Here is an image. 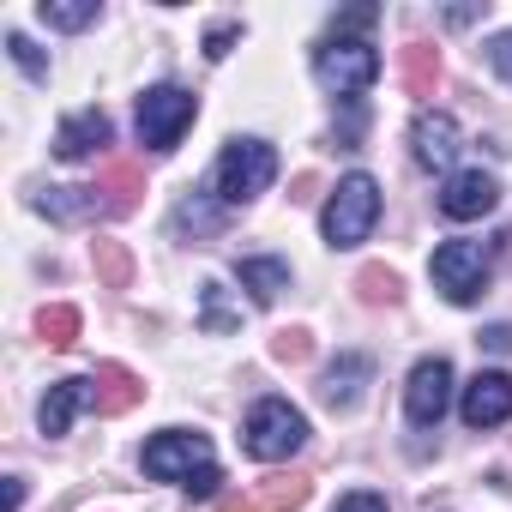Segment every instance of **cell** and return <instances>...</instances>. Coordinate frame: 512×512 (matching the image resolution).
<instances>
[{
	"label": "cell",
	"instance_id": "6da1fadb",
	"mask_svg": "<svg viewBox=\"0 0 512 512\" xmlns=\"http://www.w3.org/2000/svg\"><path fill=\"white\" fill-rule=\"evenodd\" d=\"M272 175H278V151L266 139H229L223 157H217V169H211V199L235 211L247 199H260L272 187Z\"/></svg>",
	"mask_w": 512,
	"mask_h": 512
},
{
	"label": "cell",
	"instance_id": "7a4b0ae2",
	"mask_svg": "<svg viewBox=\"0 0 512 512\" xmlns=\"http://www.w3.org/2000/svg\"><path fill=\"white\" fill-rule=\"evenodd\" d=\"M374 223H380V181L356 169V175H344L338 193L326 199L320 235H326V247H362V241L374 235Z\"/></svg>",
	"mask_w": 512,
	"mask_h": 512
},
{
	"label": "cell",
	"instance_id": "3957f363",
	"mask_svg": "<svg viewBox=\"0 0 512 512\" xmlns=\"http://www.w3.org/2000/svg\"><path fill=\"white\" fill-rule=\"evenodd\" d=\"M302 440H308V416L290 398H260L247 410V422H241V446L260 464H278V458L302 452Z\"/></svg>",
	"mask_w": 512,
	"mask_h": 512
},
{
	"label": "cell",
	"instance_id": "277c9868",
	"mask_svg": "<svg viewBox=\"0 0 512 512\" xmlns=\"http://www.w3.org/2000/svg\"><path fill=\"white\" fill-rule=\"evenodd\" d=\"M314 79L338 97H362L380 79V49L362 43V37H326L314 49Z\"/></svg>",
	"mask_w": 512,
	"mask_h": 512
},
{
	"label": "cell",
	"instance_id": "5b68a950",
	"mask_svg": "<svg viewBox=\"0 0 512 512\" xmlns=\"http://www.w3.org/2000/svg\"><path fill=\"white\" fill-rule=\"evenodd\" d=\"M428 278H434V290L452 308H470L488 290V253H482V241H440L434 260H428Z\"/></svg>",
	"mask_w": 512,
	"mask_h": 512
},
{
	"label": "cell",
	"instance_id": "8992f818",
	"mask_svg": "<svg viewBox=\"0 0 512 512\" xmlns=\"http://www.w3.org/2000/svg\"><path fill=\"white\" fill-rule=\"evenodd\" d=\"M193 115H199V97H193V91H181V85H151V91L139 97V145L175 151L181 133L193 127Z\"/></svg>",
	"mask_w": 512,
	"mask_h": 512
},
{
	"label": "cell",
	"instance_id": "52a82bcc",
	"mask_svg": "<svg viewBox=\"0 0 512 512\" xmlns=\"http://www.w3.org/2000/svg\"><path fill=\"white\" fill-rule=\"evenodd\" d=\"M199 470H211V440L199 428H163V434L145 440V476L187 488Z\"/></svg>",
	"mask_w": 512,
	"mask_h": 512
},
{
	"label": "cell",
	"instance_id": "ba28073f",
	"mask_svg": "<svg viewBox=\"0 0 512 512\" xmlns=\"http://www.w3.org/2000/svg\"><path fill=\"white\" fill-rule=\"evenodd\" d=\"M446 404H452V362L446 356H422L410 368V380H404V416L416 428H434L446 416Z\"/></svg>",
	"mask_w": 512,
	"mask_h": 512
},
{
	"label": "cell",
	"instance_id": "9c48e42d",
	"mask_svg": "<svg viewBox=\"0 0 512 512\" xmlns=\"http://www.w3.org/2000/svg\"><path fill=\"white\" fill-rule=\"evenodd\" d=\"M458 416H464V428H500V422H512V374L482 368V374L464 386Z\"/></svg>",
	"mask_w": 512,
	"mask_h": 512
},
{
	"label": "cell",
	"instance_id": "30bf717a",
	"mask_svg": "<svg viewBox=\"0 0 512 512\" xmlns=\"http://www.w3.org/2000/svg\"><path fill=\"white\" fill-rule=\"evenodd\" d=\"M500 205V181L488 175V169H458L446 187H440V211L452 217V223H470V217H488Z\"/></svg>",
	"mask_w": 512,
	"mask_h": 512
},
{
	"label": "cell",
	"instance_id": "8fae6325",
	"mask_svg": "<svg viewBox=\"0 0 512 512\" xmlns=\"http://www.w3.org/2000/svg\"><path fill=\"white\" fill-rule=\"evenodd\" d=\"M410 151H416L422 169H452V157H458V121L446 109H422L410 121Z\"/></svg>",
	"mask_w": 512,
	"mask_h": 512
},
{
	"label": "cell",
	"instance_id": "7c38bea8",
	"mask_svg": "<svg viewBox=\"0 0 512 512\" xmlns=\"http://www.w3.org/2000/svg\"><path fill=\"white\" fill-rule=\"evenodd\" d=\"M79 410H97V374L55 380V386H49V398H43V410H37V422H43V434L55 440V434H67V428H73V416H79Z\"/></svg>",
	"mask_w": 512,
	"mask_h": 512
},
{
	"label": "cell",
	"instance_id": "4fadbf2b",
	"mask_svg": "<svg viewBox=\"0 0 512 512\" xmlns=\"http://www.w3.org/2000/svg\"><path fill=\"white\" fill-rule=\"evenodd\" d=\"M115 139V121L103 115V109H79V115H67L61 121V133H55V157L61 163H85L97 145H109Z\"/></svg>",
	"mask_w": 512,
	"mask_h": 512
},
{
	"label": "cell",
	"instance_id": "5bb4252c",
	"mask_svg": "<svg viewBox=\"0 0 512 512\" xmlns=\"http://www.w3.org/2000/svg\"><path fill=\"white\" fill-rule=\"evenodd\" d=\"M235 278H241V290L260 302V308H272L290 290V266L272 260V253H247V260H235Z\"/></svg>",
	"mask_w": 512,
	"mask_h": 512
},
{
	"label": "cell",
	"instance_id": "9a60e30c",
	"mask_svg": "<svg viewBox=\"0 0 512 512\" xmlns=\"http://www.w3.org/2000/svg\"><path fill=\"white\" fill-rule=\"evenodd\" d=\"M145 404V380L121 362H103L97 368V416H127Z\"/></svg>",
	"mask_w": 512,
	"mask_h": 512
},
{
	"label": "cell",
	"instance_id": "2e32d148",
	"mask_svg": "<svg viewBox=\"0 0 512 512\" xmlns=\"http://www.w3.org/2000/svg\"><path fill=\"white\" fill-rule=\"evenodd\" d=\"M37 211L55 217V223H91V217L109 211V199H103L97 187H49V193L37 199Z\"/></svg>",
	"mask_w": 512,
	"mask_h": 512
},
{
	"label": "cell",
	"instance_id": "e0dca14e",
	"mask_svg": "<svg viewBox=\"0 0 512 512\" xmlns=\"http://www.w3.org/2000/svg\"><path fill=\"white\" fill-rule=\"evenodd\" d=\"M97 193L109 199V217H133L139 211V193H145V169L139 163H103Z\"/></svg>",
	"mask_w": 512,
	"mask_h": 512
},
{
	"label": "cell",
	"instance_id": "ac0fdd59",
	"mask_svg": "<svg viewBox=\"0 0 512 512\" xmlns=\"http://www.w3.org/2000/svg\"><path fill=\"white\" fill-rule=\"evenodd\" d=\"M374 374V362L368 356H338L332 368H326V380H320V398L332 404V410H350L356 398H362V380Z\"/></svg>",
	"mask_w": 512,
	"mask_h": 512
},
{
	"label": "cell",
	"instance_id": "d6986e66",
	"mask_svg": "<svg viewBox=\"0 0 512 512\" xmlns=\"http://www.w3.org/2000/svg\"><path fill=\"white\" fill-rule=\"evenodd\" d=\"M308 494H314V476L308 470H278V476H266L260 506L266 512H296V506H308Z\"/></svg>",
	"mask_w": 512,
	"mask_h": 512
},
{
	"label": "cell",
	"instance_id": "ffe728a7",
	"mask_svg": "<svg viewBox=\"0 0 512 512\" xmlns=\"http://www.w3.org/2000/svg\"><path fill=\"white\" fill-rule=\"evenodd\" d=\"M404 85H410V97L440 91V49L434 43H404Z\"/></svg>",
	"mask_w": 512,
	"mask_h": 512
},
{
	"label": "cell",
	"instance_id": "44dd1931",
	"mask_svg": "<svg viewBox=\"0 0 512 512\" xmlns=\"http://www.w3.org/2000/svg\"><path fill=\"white\" fill-rule=\"evenodd\" d=\"M37 19H43L49 31H85V25L103 19V0H43Z\"/></svg>",
	"mask_w": 512,
	"mask_h": 512
},
{
	"label": "cell",
	"instance_id": "7402d4cb",
	"mask_svg": "<svg viewBox=\"0 0 512 512\" xmlns=\"http://www.w3.org/2000/svg\"><path fill=\"white\" fill-rule=\"evenodd\" d=\"M356 296H362L368 308H398V302H404V284H398L392 266H362V272H356Z\"/></svg>",
	"mask_w": 512,
	"mask_h": 512
},
{
	"label": "cell",
	"instance_id": "603a6c76",
	"mask_svg": "<svg viewBox=\"0 0 512 512\" xmlns=\"http://www.w3.org/2000/svg\"><path fill=\"white\" fill-rule=\"evenodd\" d=\"M79 326H85V320H79V308H67V302H55V308L37 314V338H43L49 350H73V344H79Z\"/></svg>",
	"mask_w": 512,
	"mask_h": 512
},
{
	"label": "cell",
	"instance_id": "cb8c5ba5",
	"mask_svg": "<svg viewBox=\"0 0 512 512\" xmlns=\"http://www.w3.org/2000/svg\"><path fill=\"white\" fill-rule=\"evenodd\" d=\"M91 260H97V278H103L109 290H127V284H133V253H127L121 241H97Z\"/></svg>",
	"mask_w": 512,
	"mask_h": 512
},
{
	"label": "cell",
	"instance_id": "d4e9b609",
	"mask_svg": "<svg viewBox=\"0 0 512 512\" xmlns=\"http://www.w3.org/2000/svg\"><path fill=\"white\" fill-rule=\"evenodd\" d=\"M308 356H314V332H308V326H290V332H278V338H272V362L302 368Z\"/></svg>",
	"mask_w": 512,
	"mask_h": 512
},
{
	"label": "cell",
	"instance_id": "484cf974",
	"mask_svg": "<svg viewBox=\"0 0 512 512\" xmlns=\"http://www.w3.org/2000/svg\"><path fill=\"white\" fill-rule=\"evenodd\" d=\"M7 55H13V61L31 73V79H49V55H43V49H37L25 31H7Z\"/></svg>",
	"mask_w": 512,
	"mask_h": 512
},
{
	"label": "cell",
	"instance_id": "4316f807",
	"mask_svg": "<svg viewBox=\"0 0 512 512\" xmlns=\"http://www.w3.org/2000/svg\"><path fill=\"white\" fill-rule=\"evenodd\" d=\"M241 314H229V302H223V284H205V332H229Z\"/></svg>",
	"mask_w": 512,
	"mask_h": 512
},
{
	"label": "cell",
	"instance_id": "83f0119b",
	"mask_svg": "<svg viewBox=\"0 0 512 512\" xmlns=\"http://www.w3.org/2000/svg\"><path fill=\"white\" fill-rule=\"evenodd\" d=\"M235 37H241V25H211V31H205V55L223 61V55L235 49Z\"/></svg>",
	"mask_w": 512,
	"mask_h": 512
},
{
	"label": "cell",
	"instance_id": "f1b7e54d",
	"mask_svg": "<svg viewBox=\"0 0 512 512\" xmlns=\"http://www.w3.org/2000/svg\"><path fill=\"white\" fill-rule=\"evenodd\" d=\"M338 512H386V494L356 488V494H344V500H338Z\"/></svg>",
	"mask_w": 512,
	"mask_h": 512
},
{
	"label": "cell",
	"instance_id": "f546056e",
	"mask_svg": "<svg viewBox=\"0 0 512 512\" xmlns=\"http://www.w3.org/2000/svg\"><path fill=\"white\" fill-rule=\"evenodd\" d=\"M488 61H494V73H500V79H512V31H500V37L488 43Z\"/></svg>",
	"mask_w": 512,
	"mask_h": 512
},
{
	"label": "cell",
	"instance_id": "4dcf8cb0",
	"mask_svg": "<svg viewBox=\"0 0 512 512\" xmlns=\"http://www.w3.org/2000/svg\"><path fill=\"white\" fill-rule=\"evenodd\" d=\"M374 19H380V7H350V13H338V37L344 31H368Z\"/></svg>",
	"mask_w": 512,
	"mask_h": 512
},
{
	"label": "cell",
	"instance_id": "1f68e13d",
	"mask_svg": "<svg viewBox=\"0 0 512 512\" xmlns=\"http://www.w3.org/2000/svg\"><path fill=\"white\" fill-rule=\"evenodd\" d=\"M217 488H223V470H217V464H211V470H199V476L187 482V494H193V500H211Z\"/></svg>",
	"mask_w": 512,
	"mask_h": 512
},
{
	"label": "cell",
	"instance_id": "d6a6232c",
	"mask_svg": "<svg viewBox=\"0 0 512 512\" xmlns=\"http://www.w3.org/2000/svg\"><path fill=\"white\" fill-rule=\"evenodd\" d=\"M217 512H266V506H260V500H247V494H223Z\"/></svg>",
	"mask_w": 512,
	"mask_h": 512
},
{
	"label": "cell",
	"instance_id": "836d02e7",
	"mask_svg": "<svg viewBox=\"0 0 512 512\" xmlns=\"http://www.w3.org/2000/svg\"><path fill=\"white\" fill-rule=\"evenodd\" d=\"M476 344H488V350H512V326H488Z\"/></svg>",
	"mask_w": 512,
	"mask_h": 512
},
{
	"label": "cell",
	"instance_id": "e575fe53",
	"mask_svg": "<svg viewBox=\"0 0 512 512\" xmlns=\"http://www.w3.org/2000/svg\"><path fill=\"white\" fill-rule=\"evenodd\" d=\"M25 506V482L19 476H7V512H19Z\"/></svg>",
	"mask_w": 512,
	"mask_h": 512
}]
</instances>
